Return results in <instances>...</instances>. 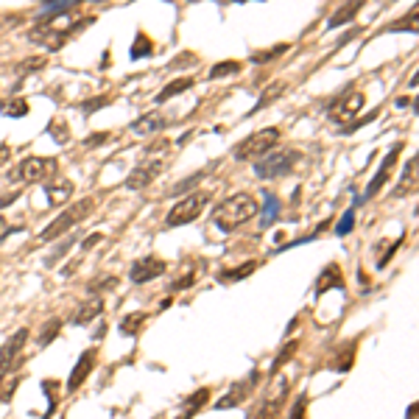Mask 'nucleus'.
Instances as JSON below:
<instances>
[{
  "instance_id": "f257e3e1",
  "label": "nucleus",
  "mask_w": 419,
  "mask_h": 419,
  "mask_svg": "<svg viewBox=\"0 0 419 419\" xmlns=\"http://www.w3.org/2000/svg\"><path fill=\"white\" fill-rule=\"evenodd\" d=\"M257 210L260 207L252 193H235L213 210V224L224 233H233L238 227H243L246 221H252V216H257Z\"/></svg>"
},
{
  "instance_id": "f03ea898",
  "label": "nucleus",
  "mask_w": 419,
  "mask_h": 419,
  "mask_svg": "<svg viewBox=\"0 0 419 419\" xmlns=\"http://www.w3.org/2000/svg\"><path fill=\"white\" fill-rule=\"evenodd\" d=\"M299 160H302V157H299V151H294V148H272L266 157H260V160L255 162V174H257L260 179H277V177L291 174V171L296 168Z\"/></svg>"
},
{
  "instance_id": "7ed1b4c3",
  "label": "nucleus",
  "mask_w": 419,
  "mask_h": 419,
  "mask_svg": "<svg viewBox=\"0 0 419 419\" xmlns=\"http://www.w3.org/2000/svg\"><path fill=\"white\" fill-rule=\"evenodd\" d=\"M279 140V129L277 126H269V129H260V132H255L252 138L240 140L238 145L233 148V160L238 162H246V160H260V157H266L274 145H277Z\"/></svg>"
},
{
  "instance_id": "20e7f679",
  "label": "nucleus",
  "mask_w": 419,
  "mask_h": 419,
  "mask_svg": "<svg viewBox=\"0 0 419 419\" xmlns=\"http://www.w3.org/2000/svg\"><path fill=\"white\" fill-rule=\"evenodd\" d=\"M95 210V201L93 199H82V201H76V204H70L56 221H50L48 224V230H43L40 233V238L43 240H53V238H59V235H65V233H70L76 224H82L90 213Z\"/></svg>"
},
{
  "instance_id": "39448f33",
  "label": "nucleus",
  "mask_w": 419,
  "mask_h": 419,
  "mask_svg": "<svg viewBox=\"0 0 419 419\" xmlns=\"http://www.w3.org/2000/svg\"><path fill=\"white\" fill-rule=\"evenodd\" d=\"M207 201H210V193L207 190H199V193H190L185 199H179L171 207V213L165 216V227L174 230V227H185L190 221H196L201 216V210H204Z\"/></svg>"
},
{
  "instance_id": "423d86ee",
  "label": "nucleus",
  "mask_w": 419,
  "mask_h": 419,
  "mask_svg": "<svg viewBox=\"0 0 419 419\" xmlns=\"http://www.w3.org/2000/svg\"><path fill=\"white\" fill-rule=\"evenodd\" d=\"M56 171V162L53 160H45V157H26L17 171L11 174L14 179H23V182H43L50 174Z\"/></svg>"
},
{
  "instance_id": "0eeeda50",
  "label": "nucleus",
  "mask_w": 419,
  "mask_h": 419,
  "mask_svg": "<svg viewBox=\"0 0 419 419\" xmlns=\"http://www.w3.org/2000/svg\"><path fill=\"white\" fill-rule=\"evenodd\" d=\"M165 171V160H157V157H148L143 160L138 168L126 177V187L129 190H145L151 182H157V177Z\"/></svg>"
},
{
  "instance_id": "6e6552de",
  "label": "nucleus",
  "mask_w": 419,
  "mask_h": 419,
  "mask_svg": "<svg viewBox=\"0 0 419 419\" xmlns=\"http://www.w3.org/2000/svg\"><path fill=\"white\" fill-rule=\"evenodd\" d=\"M168 272V263L162 260V257H157V255H148V257H140L132 263V269H129V277L132 282H151V279L162 277Z\"/></svg>"
},
{
  "instance_id": "1a4fd4ad",
  "label": "nucleus",
  "mask_w": 419,
  "mask_h": 419,
  "mask_svg": "<svg viewBox=\"0 0 419 419\" xmlns=\"http://www.w3.org/2000/svg\"><path fill=\"white\" fill-rule=\"evenodd\" d=\"M70 37H73V28H62V31H59V28H53V26H48V23H40V26L28 34L31 43H40V45H45L48 50H59Z\"/></svg>"
},
{
  "instance_id": "9d476101",
  "label": "nucleus",
  "mask_w": 419,
  "mask_h": 419,
  "mask_svg": "<svg viewBox=\"0 0 419 419\" xmlns=\"http://www.w3.org/2000/svg\"><path fill=\"white\" fill-rule=\"evenodd\" d=\"M361 106H364V93H355V90L341 93V98L330 106V121H350L352 115L361 112Z\"/></svg>"
},
{
  "instance_id": "9b49d317",
  "label": "nucleus",
  "mask_w": 419,
  "mask_h": 419,
  "mask_svg": "<svg viewBox=\"0 0 419 419\" xmlns=\"http://www.w3.org/2000/svg\"><path fill=\"white\" fill-rule=\"evenodd\" d=\"M26 338H28V330H17L9 341H6V347L0 350V367H9V369H14L23 358V347H26Z\"/></svg>"
},
{
  "instance_id": "f8f14e48",
  "label": "nucleus",
  "mask_w": 419,
  "mask_h": 419,
  "mask_svg": "<svg viewBox=\"0 0 419 419\" xmlns=\"http://www.w3.org/2000/svg\"><path fill=\"white\" fill-rule=\"evenodd\" d=\"M403 151V145L397 143L391 151H389V157L383 160V165H380V171L374 174V179L369 182V187H367V193H364V199H372V196H377L380 193V187L389 182V177H391V168H394V162H397V154Z\"/></svg>"
},
{
  "instance_id": "ddd939ff",
  "label": "nucleus",
  "mask_w": 419,
  "mask_h": 419,
  "mask_svg": "<svg viewBox=\"0 0 419 419\" xmlns=\"http://www.w3.org/2000/svg\"><path fill=\"white\" fill-rule=\"evenodd\" d=\"M168 126V118H165V112H148V115H140L138 121L129 126L135 135L140 138H148V135H157V132H162Z\"/></svg>"
},
{
  "instance_id": "4468645a",
  "label": "nucleus",
  "mask_w": 419,
  "mask_h": 419,
  "mask_svg": "<svg viewBox=\"0 0 419 419\" xmlns=\"http://www.w3.org/2000/svg\"><path fill=\"white\" fill-rule=\"evenodd\" d=\"M288 397V380L282 377L277 386V394H272L269 400H263V406L257 408L255 419H279V411H282V403Z\"/></svg>"
},
{
  "instance_id": "2eb2a0df",
  "label": "nucleus",
  "mask_w": 419,
  "mask_h": 419,
  "mask_svg": "<svg viewBox=\"0 0 419 419\" xmlns=\"http://www.w3.org/2000/svg\"><path fill=\"white\" fill-rule=\"evenodd\" d=\"M93 367H95V350L82 352L79 364H76V367H73V372H70V380H67V391H76V389H82V383L90 377Z\"/></svg>"
},
{
  "instance_id": "dca6fc26",
  "label": "nucleus",
  "mask_w": 419,
  "mask_h": 419,
  "mask_svg": "<svg viewBox=\"0 0 419 419\" xmlns=\"http://www.w3.org/2000/svg\"><path fill=\"white\" fill-rule=\"evenodd\" d=\"M101 311H104V299H101V296L87 299L84 305H79V308H76V313L70 316V322H73L76 327H84V325H90L95 316H101Z\"/></svg>"
},
{
  "instance_id": "f3484780",
  "label": "nucleus",
  "mask_w": 419,
  "mask_h": 419,
  "mask_svg": "<svg viewBox=\"0 0 419 419\" xmlns=\"http://www.w3.org/2000/svg\"><path fill=\"white\" fill-rule=\"evenodd\" d=\"M330 288H344V274H341L338 263H330L325 272L319 274V279H316V296L327 294Z\"/></svg>"
},
{
  "instance_id": "a211bd4d",
  "label": "nucleus",
  "mask_w": 419,
  "mask_h": 419,
  "mask_svg": "<svg viewBox=\"0 0 419 419\" xmlns=\"http://www.w3.org/2000/svg\"><path fill=\"white\" fill-rule=\"evenodd\" d=\"M207 400H210V389H199V391H193L185 403H182V414H179L177 419H193L204 406H207Z\"/></svg>"
},
{
  "instance_id": "6ab92c4d",
  "label": "nucleus",
  "mask_w": 419,
  "mask_h": 419,
  "mask_svg": "<svg viewBox=\"0 0 419 419\" xmlns=\"http://www.w3.org/2000/svg\"><path fill=\"white\" fill-rule=\"evenodd\" d=\"M252 386H255V380H252V383H238V386H235L230 394H224V397H221V400L216 403V408H218V411H227V408H238V406H240V403L246 400V394H249V389H252Z\"/></svg>"
},
{
  "instance_id": "aec40b11",
  "label": "nucleus",
  "mask_w": 419,
  "mask_h": 419,
  "mask_svg": "<svg viewBox=\"0 0 419 419\" xmlns=\"http://www.w3.org/2000/svg\"><path fill=\"white\" fill-rule=\"evenodd\" d=\"M45 193H48V201L53 207H59V204H67V199L73 196V185L65 182V179H56V182L45 185Z\"/></svg>"
},
{
  "instance_id": "412c9836",
  "label": "nucleus",
  "mask_w": 419,
  "mask_h": 419,
  "mask_svg": "<svg viewBox=\"0 0 419 419\" xmlns=\"http://www.w3.org/2000/svg\"><path fill=\"white\" fill-rule=\"evenodd\" d=\"M361 11V0H352V3H347V6H341L330 20H327V28H341V26H347L355 14Z\"/></svg>"
},
{
  "instance_id": "4be33fe9",
  "label": "nucleus",
  "mask_w": 419,
  "mask_h": 419,
  "mask_svg": "<svg viewBox=\"0 0 419 419\" xmlns=\"http://www.w3.org/2000/svg\"><path fill=\"white\" fill-rule=\"evenodd\" d=\"M193 87V79H177V82H171V84H165L162 87V93L157 95V104H165V101H171V98H177V95L187 93Z\"/></svg>"
},
{
  "instance_id": "5701e85b",
  "label": "nucleus",
  "mask_w": 419,
  "mask_h": 419,
  "mask_svg": "<svg viewBox=\"0 0 419 419\" xmlns=\"http://www.w3.org/2000/svg\"><path fill=\"white\" fill-rule=\"evenodd\" d=\"M145 319H148V313H129V316H123V322H121V333L123 335H138L143 325H145Z\"/></svg>"
},
{
  "instance_id": "b1692460",
  "label": "nucleus",
  "mask_w": 419,
  "mask_h": 419,
  "mask_svg": "<svg viewBox=\"0 0 419 419\" xmlns=\"http://www.w3.org/2000/svg\"><path fill=\"white\" fill-rule=\"evenodd\" d=\"M0 112H6L9 118H23V115H28V101H26V98L3 101V104H0Z\"/></svg>"
},
{
  "instance_id": "393cba45",
  "label": "nucleus",
  "mask_w": 419,
  "mask_h": 419,
  "mask_svg": "<svg viewBox=\"0 0 419 419\" xmlns=\"http://www.w3.org/2000/svg\"><path fill=\"white\" fill-rule=\"evenodd\" d=\"M408 190H417V157L408 162V168H406V174H403V185L397 187L394 193H397V196H406Z\"/></svg>"
},
{
  "instance_id": "a878e982",
  "label": "nucleus",
  "mask_w": 419,
  "mask_h": 419,
  "mask_svg": "<svg viewBox=\"0 0 419 419\" xmlns=\"http://www.w3.org/2000/svg\"><path fill=\"white\" fill-rule=\"evenodd\" d=\"M255 269H257V260H249V263L238 266V269H233V272H224V274H218V279H221V282H238V279L249 277Z\"/></svg>"
},
{
  "instance_id": "bb28decb",
  "label": "nucleus",
  "mask_w": 419,
  "mask_h": 419,
  "mask_svg": "<svg viewBox=\"0 0 419 419\" xmlns=\"http://www.w3.org/2000/svg\"><path fill=\"white\" fill-rule=\"evenodd\" d=\"M59 330H62V322H59V319H50V322H45L43 333H40V338H37V344H40V347H48V344L59 335Z\"/></svg>"
},
{
  "instance_id": "cd10ccee",
  "label": "nucleus",
  "mask_w": 419,
  "mask_h": 419,
  "mask_svg": "<svg viewBox=\"0 0 419 419\" xmlns=\"http://www.w3.org/2000/svg\"><path fill=\"white\" fill-rule=\"evenodd\" d=\"M235 73H240V62H218L210 70V79H224V76H235Z\"/></svg>"
},
{
  "instance_id": "c85d7f7f",
  "label": "nucleus",
  "mask_w": 419,
  "mask_h": 419,
  "mask_svg": "<svg viewBox=\"0 0 419 419\" xmlns=\"http://www.w3.org/2000/svg\"><path fill=\"white\" fill-rule=\"evenodd\" d=\"M279 213V201L274 193H266V216H263V227H272V221L277 218Z\"/></svg>"
},
{
  "instance_id": "c756f323",
  "label": "nucleus",
  "mask_w": 419,
  "mask_h": 419,
  "mask_svg": "<svg viewBox=\"0 0 419 419\" xmlns=\"http://www.w3.org/2000/svg\"><path fill=\"white\" fill-rule=\"evenodd\" d=\"M204 177H207V171H199V174H193V177L182 179L179 185L171 190V193H174V196H182V193H187V190H193V187L199 185V179H204Z\"/></svg>"
},
{
  "instance_id": "7c9ffc66",
  "label": "nucleus",
  "mask_w": 419,
  "mask_h": 419,
  "mask_svg": "<svg viewBox=\"0 0 419 419\" xmlns=\"http://www.w3.org/2000/svg\"><path fill=\"white\" fill-rule=\"evenodd\" d=\"M296 347H299V344H296V341H291V344H288V347H285V350L279 352L277 361H274V367H272V372H279V369H282V367L288 364V358H291V355L296 352Z\"/></svg>"
},
{
  "instance_id": "2f4dec72",
  "label": "nucleus",
  "mask_w": 419,
  "mask_h": 419,
  "mask_svg": "<svg viewBox=\"0 0 419 419\" xmlns=\"http://www.w3.org/2000/svg\"><path fill=\"white\" fill-rule=\"evenodd\" d=\"M285 50H288V45H277V48H272V50H266V53H255V56H252V62L263 65V62H269V59H277V56H282Z\"/></svg>"
},
{
  "instance_id": "473e14b6",
  "label": "nucleus",
  "mask_w": 419,
  "mask_h": 419,
  "mask_svg": "<svg viewBox=\"0 0 419 419\" xmlns=\"http://www.w3.org/2000/svg\"><path fill=\"white\" fill-rule=\"evenodd\" d=\"M34 67H45V56H34V59H28V62H23L17 70H20V76H26V73H37Z\"/></svg>"
},
{
  "instance_id": "72a5a7b5",
  "label": "nucleus",
  "mask_w": 419,
  "mask_h": 419,
  "mask_svg": "<svg viewBox=\"0 0 419 419\" xmlns=\"http://www.w3.org/2000/svg\"><path fill=\"white\" fill-rule=\"evenodd\" d=\"M282 90H285V84H282V82H277L274 87H269V90H266V95L260 98V104H257V106H266V104H272V101H277L279 95H282Z\"/></svg>"
},
{
  "instance_id": "f704fd0d",
  "label": "nucleus",
  "mask_w": 419,
  "mask_h": 419,
  "mask_svg": "<svg viewBox=\"0 0 419 419\" xmlns=\"http://www.w3.org/2000/svg\"><path fill=\"white\" fill-rule=\"evenodd\" d=\"M352 224H355V213H352V210H347V216L338 221L335 233H338V235H350V233H352Z\"/></svg>"
},
{
  "instance_id": "c9c22d12",
  "label": "nucleus",
  "mask_w": 419,
  "mask_h": 419,
  "mask_svg": "<svg viewBox=\"0 0 419 419\" xmlns=\"http://www.w3.org/2000/svg\"><path fill=\"white\" fill-rule=\"evenodd\" d=\"M106 104H109V98H90V101H84V104H82V112H84V115H90L93 109H101V106H106Z\"/></svg>"
},
{
  "instance_id": "e433bc0d",
  "label": "nucleus",
  "mask_w": 419,
  "mask_h": 419,
  "mask_svg": "<svg viewBox=\"0 0 419 419\" xmlns=\"http://www.w3.org/2000/svg\"><path fill=\"white\" fill-rule=\"evenodd\" d=\"M148 53H151V43H148L145 37H138V40H135V50H132V56L138 59V56H148Z\"/></svg>"
},
{
  "instance_id": "4c0bfd02",
  "label": "nucleus",
  "mask_w": 419,
  "mask_h": 419,
  "mask_svg": "<svg viewBox=\"0 0 419 419\" xmlns=\"http://www.w3.org/2000/svg\"><path fill=\"white\" fill-rule=\"evenodd\" d=\"M305 406H308V397L302 394V397L296 400V406L291 408V419H305Z\"/></svg>"
},
{
  "instance_id": "58836bf2",
  "label": "nucleus",
  "mask_w": 419,
  "mask_h": 419,
  "mask_svg": "<svg viewBox=\"0 0 419 419\" xmlns=\"http://www.w3.org/2000/svg\"><path fill=\"white\" fill-rule=\"evenodd\" d=\"M106 140H109V135H106V132H101V135H93V138L84 143V145H101V143H106Z\"/></svg>"
},
{
  "instance_id": "ea45409f",
  "label": "nucleus",
  "mask_w": 419,
  "mask_h": 419,
  "mask_svg": "<svg viewBox=\"0 0 419 419\" xmlns=\"http://www.w3.org/2000/svg\"><path fill=\"white\" fill-rule=\"evenodd\" d=\"M187 285H193V274H190V277L177 279V282H174V285H171V291H179V288H187Z\"/></svg>"
},
{
  "instance_id": "a19ab883",
  "label": "nucleus",
  "mask_w": 419,
  "mask_h": 419,
  "mask_svg": "<svg viewBox=\"0 0 419 419\" xmlns=\"http://www.w3.org/2000/svg\"><path fill=\"white\" fill-rule=\"evenodd\" d=\"M9 157H11V148L9 145H0V165H6Z\"/></svg>"
},
{
  "instance_id": "79ce46f5",
  "label": "nucleus",
  "mask_w": 419,
  "mask_h": 419,
  "mask_svg": "<svg viewBox=\"0 0 419 419\" xmlns=\"http://www.w3.org/2000/svg\"><path fill=\"white\" fill-rule=\"evenodd\" d=\"M98 240H101V235L95 233V235H90V238H87V240H84L82 246H84V249H90V246H93V243H98Z\"/></svg>"
},
{
  "instance_id": "37998d69",
  "label": "nucleus",
  "mask_w": 419,
  "mask_h": 419,
  "mask_svg": "<svg viewBox=\"0 0 419 419\" xmlns=\"http://www.w3.org/2000/svg\"><path fill=\"white\" fill-rule=\"evenodd\" d=\"M9 233H11V230H6V218L0 216V238H6Z\"/></svg>"
},
{
  "instance_id": "c03bdc74",
  "label": "nucleus",
  "mask_w": 419,
  "mask_h": 419,
  "mask_svg": "<svg viewBox=\"0 0 419 419\" xmlns=\"http://www.w3.org/2000/svg\"><path fill=\"white\" fill-rule=\"evenodd\" d=\"M11 372V369H9V367H0V386H3V383H6V374Z\"/></svg>"
}]
</instances>
